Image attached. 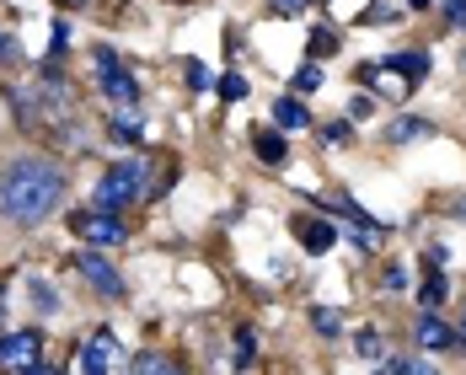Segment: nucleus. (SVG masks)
I'll return each instance as SVG.
<instances>
[{
  "label": "nucleus",
  "mask_w": 466,
  "mask_h": 375,
  "mask_svg": "<svg viewBox=\"0 0 466 375\" xmlns=\"http://www.w3.org/2000/svg\"><path fill=\"white\" fill-rule=\"evenodd\" d=\"M59 198H65V172L44 156H22V161H11L0 172V209L11 220H22V226L48 220L59 209Z\"/></svg>",
  "instance_id": "obj_1"
},
{
  "label": "nucleus",
  "mask_w": 466,
  "mask_h": 375,
  "mask_svg": "<svg viewBox=\"0 0 466 375\" xmlns=\"http://www.w3.org/2000/svg\"><path fill=\"white\" fill-rule=\"evenodd\" d=\"M145 183H150V167H145V161H118V167L102 177V188H96V204L118 215L124 204H135L145 193Z\"/></svg>",
  "instance_id": "obj_2"
},
{
  "label": "nucleus",
  "mask_w": 466,
  "mask_h": 375,
  "mask_svg": "<svg viewBox=\"0 0 466 375\" xmlns=\"http://www.w3.org/2000/svg\"><path fill=\"white\" fill-rule=\"evenodd\" d=\"M96 81H102V92H107V102H118V107H135L140 102V86H135V76L113 59V48H96Z\"/></svg>",
  "instance_id": "obj_3"
},
{
  "label": "nucleus",
  "mask_w": 466,
  "mask_h": 375,
  "mask_svg": "<svg viewBox=\"0 0 466 375\" xmlns=\"http://www.w3.org/2000/svg\"><path fill=\"white\" fill-rule=\"evenodd\" d=\"M0 370H44V338L38 332L0 338Z\"/></svg>",
  "instance_id": "obj_4"
},
{
  "label": "nucleus",
  "mask_w": 466,
  "mask_h": 375,
  "mask_svg": "<svg viewBox=\"0 0 466 375\" xmlns=\"http://www.w3.org/2000/svg\"><path fill=\"white\" fill-rule=\"evenodd\" d=\"M76 236L86 241V247H118L124 241V220L113 215V209H86V215H76Z\"/></svg>",
  "instance_id": "obj_5"
},
{
  "label": "nucleus",
  "mask_w": 466,
  "mask_h": 375,
  "mask_svg": "<svg viewBox=\"0 0 466 375\" xmlns=\"http://www.w3.org/2000/svg\"><path fill=\"white\" fill-rule=\"evenodd\" d=\"M118 360H124V349H118V338H113V332H92V343L81 349V370H86V375L118 370Z\"/></svg>",
  "instance_id": "obj_6"
},
{
  "label": "nucleus",
  "mask_w": 466,
  "mask_h": 375,
  "mask_svg": "<svg viewBox=\"0 0 466 375\" xmlns=\"http://www.w3.org/2000/svg\"><path fill=\"white\" fill-rule=\"evenodd\" d=\"M81 274H86V284H92L96 295H107V300H118L124 295V279L113 274V263L107 258H96V252H81Z\"/></svg>",
  "instance_id": "obj_7"
},
{
  "label": "nucleus",
  "mask_w": 466,
  "mask_h": 375,
  "mask_svg": "<svg viewBox=\"0 0 466 375\" xmlns=\"http://www.w3.org/2000/svg\"><path fill=\"white\" fill-rule=\"evenodd\" d=\"M413 332H419V343H423V349H434V354H440V349H451V343H456V332L445 328V322H440V317H419V322H413Z\"/></svg>",
  "instance_id": "obj_8"
},
{
  "label": "nucleus",
  "mask_w": 466,
  "mask_h": 375,
  "mask_svg": "<svg viewBox=\"0 0 466 375\" xmlns=\"http://www.w3.org/2000/svg\"><path fill=\"white\" fill-rule=\"evenodd\" d=\"M295 231H300V241H306V252H327V247L338 241V226H327V220H300Z\"/></svg>",
  "instance_id": "obj_9"
},
{
  "label": "nucleus",
  "mask_w": 466,
  "mask_h": 375,
  "mask_svg": "<svg viewBox=\"0 0 466 375\" xmlns=\"http://www.w3.org/2000/svg\"><path fill=\"white\" fill-rule=\"evenodd\" d=\"M274 118H279V129H311V113H306V102H295V96H284L279 107H274Z\"/></svg>",
  "instance_id": "obj_10"
},
{
  "label": "nucleus",
  "mask_w": 466,
  "mask_h": 375,
  "mask_svg": "<svg viewBox=\"0 0 466 375\" xmlns=\"http://www.w3.org/2000/svg\"><path fill=\"white\" fill-rule=\"evenodd\" d=\"M252 150H258L268 167H279V161H284V135H279V129H263V135L252 140Z\"/></svg>",
  "instance_id": "obj_11"
},
{
  "label": "nucleus",
  "mask_w": 466,
  "mask_h": 375,
  "mask_svg": "<svg viewBox=\"0 0 466 375\" xmlns=\"http://www.w3.org/2000/svg\"><path fill=\"white\" fill-rule=\"evenodd\" d=\"M391 65H397L408 81H423V76H429V59H423V54H391Z\"/></svg>",
  "instance_id": "obj_12"
},
{
  "label": "nucleus",
  "mask_w": 466,
  "mask_h": 375,
  "mask_svg": "<svg viewBox=\"0 0 466 375\" xmlns=\"http://www.w3.org/2000/svg\"><path fill=\"white\" fill-rule=\"evenodd\" d=\"M252 354H258V338H252V328H241L236 332V370H247V365H252Z\"/></svg>",
  "instance_id": "obj_13"
},
{
  "label": "nucleus",
  "mask_w": 466,
  "mask_h": 375,
  "mask_svg": "<svg viewBox=\"0 0 466 375\" xmlns=\"http://www.w3.org/2000/svg\"><path fill=\"white\" fill-rule=\"evenodd\" d=\"M419 135H429V124H423V118H402V124H391V135H386V140L402 145V140H419Z\"/></svg>",
  "instance_id": "obj_14"
},
{
  "label": "nucleus",
  "mask_w": 466,
  "mask_h": 375,
  "mask_svg": "<svg viewBox=\"0 0 466 375\" xmlns=\"http://www.w3.org/2000/svg\"><path fill=\"white\" fill-rule=\"evenodd\" d=\"M380 370H391V375H429L434 365H429V360H380Z\"/></svg>",
  "instance_id": "obj_15"
},
{
  "label": "nucleus",
  "mask_w": 466,
  "mask_h": 375,
  "mask_svg": "<svg viewBox=\"0 0 466 375\" xmlns=\"http://www.w3.org/2000/svg\"><path fill=\"white\" fill-rule=\"evenodd\" d=\"M322 140L327 145H349V140H354V124H349V118H332V124L322 129Z\"/></svg>",
  "instance_id": "obj_16"
},
{
  "label": "nucleus",
  "mask_w": 466,
  "mask_h": 375,
  "mask_svg": "<svg viewBox=\"0 0 466 375\" xmlns=\"http://www.w3.org/2000/svg\"><path fill=\"white\" fill-rule=\"evenodd\" d=\"M129 370H140V375H161V370H172V360H161V354H140V360H129Z\"/></svg>",
  "instance_id": "obj_17"
},
{
  "label": "nucleus",
  "mask_w": 466,
  "mask_h": 375,
  "mask_svg": "<svg viewBox=\"0 0 466 375\" xmlns=\"http://www.w3.org/2000/svg\"><path fill=\"white\" fill-rule=\"evenodd\" d=\"M220 96H226V102H241V96H247V81H241V76H226V81H220Z\"/></svg>",
  "instance_id": "obj_18"
},
{
  "label": "nucleus",
  "mask_w": 466,
  "mask_h": 375,
  "mask_svg": "<svg viewBox=\"0 0 466 375\" xmlns=\"http://www.w3.org/2000/svg\"><path fill=\"white\" fill-rule=\"evenodd\" d=\"M440 300H445V279L434 274V279L423 284V306H440Z\"/></svg>",
  "instance_id": "obj_19"
},
{
  "label": "nucleus",
  "mask_w": 466,
  "mask_h": 375,
  "mask_svg": "<svg viewBox=\"0 0 466 375\" xmlns=\"http://www.w3.org/2000/svg\"><path fill=\"white\" fill-rule=\"evenodd\" d=\"M317 81H322V76H317V65H306V70L295 76V86H300V92H317Z\"/></svg>",
  "instance_id": "obj_20"
},
{
  "label": "nucleus",
  "mask_w": 466,
  "mask_h": 375,
  "mask_svg": "<svg viewBox=\"0 0 466 375\" xmlns=\"http://www.w3.org/2000/svg\"><path fill=\"white\" fill-rule=\"evenodd\" d=\"M268 5H274V11H279V16H295V11H306V5H311V0H268Z\"/></svg>",
  "instance_id": "obj_21"
},
{
  "label": "nucleus",
  "mask_w": 466,
  "mask_h": 375,
  "mask_svg": "<svg viewBox=\"0 0 466 375\" xmlns=\"http://www.w3.org/2000/svg\"><path fill=\"white\" fill-rule=\"evenodd\" d=\"M445 16H451L456 27H466V0H445Z\"/></svg>",
  "instance_id": "obj_22"
},
{
  "label": "nucleus",
  "mask_w": 466,
  "mask_h": 375,
  "mask_svg": "<svg viewBox=\"0 0 466 375\" xmlns=\"http://www.w3.org/2000/svg\"><path fill=\"white\" fill-rule=\"evenodd\" d=\"M311 317H317V332H338V317L332 311H311Z\"/></svg>",
  "instance_id": "obj_23"
},
{
  "label": "nucleus",
  "mask_w": 466,
  "mask_h": 375,
  "mask_svg": "<svg viewBox=\"0 0 466 375\" xmlns=\"http://www.w3.org/2000/svg\"><path fill=\"white\" fill-rule=\"evenodd\" d=\"M386 289H408V269H391L386 274Z\"/></svg>",
  "instance_id": "obj_24"
},
{
  "label": "nucleus",
  "mask_w": 466,
  "mask_h": 375,
  "mask_svg": "<svg viewBox=\"0 0 466 375\" xmlns=\"http://www.w3.org/2000/svg\"><path fill=\"white\" fill-rule=\"evenodd\" d=\"M375 349H380V343H375V332H360V354H365V360H375Z\"/></svg>",
  "instance_id": "obj_25"
},
{
  "label": "nucleus",
  "mask_w": 466,
  "mask_h": 375,
  "mask_svg": "<svg viewBox=\"0 0 466 375\" xmlns=\"http://www.w3.org/2000/svg\"><path fill=\"white\" fill-rule=\"evenodd\" d=\"M456 215H461V220H466V198H461V204H456Z\"/></svg>",
  "instance_id": "obj_26"
},
{
  "label": "nucleus",
  "mask_w": 466,
  "mask_h": 375,
  "mask_svg": "<svg viewBox=\"0 0 466 375\" xmlns=\"http://www.w3.org/2000/svg\"><path fill=\"white\" fill-rule=\"evenodd\" d=\"M408 5H434V0H408Z\"/></svg>",
  "instance_id": "obj_27"
},
{
  "label": "nucleus",
  "mask_w": 466,
  "mask_h": 375,
  "mask_svg": "<svg viewBox=\"0 0 466 375\" xmlns=\"http://www.w3.org/2000/svg\"><path fill=\"white\" fill-rule=\"evenodd\" d=\"M65 5H86V0H65Z\"/></svg>",
  "instance_id": "obj_28"
},
{
  "label": "nucleus",
  "mask_w": 466,
  "mask_h": 375,
  "mask_svg": "<svg viewBox=\"0 0 466 375\" xmlns=\"http://www.w3.org/2000/svg\"><path fill=\"white\" fill-rule=\"evenodd\" d=\"M0 54H5V38H0Z\"/></svg>",
  "instance_id": "obj_29"
},
{
  "label": "nucleus",
  "mask_w": 466,
  "mask_h": 375,
  "mask_svg": "<svg viewBox=\"0 0 466 375\" xmlns=\"http://www.w3.org/2000/svg\"><path fill=\"white\" fill-rule=\"evenodd\" d=\"M461 338H466V322H461Z\"/></svg>",
  "instance_id": "obj_30"
},
{
  "label": "nucleus",
  "mask_w": 466,
  "mask_h": 375,
  "mask_svg": "<svg viewBox=\"0 0 466 375\" xmlns=\"http://www.w3.org/2000/svg\"><path fill=\"white\" fill-rule=\"evenodd\" d=\"M0 311H5V300H0Z\"/></svg>",
  "instance_id": "obj_31"
}]
</instances>
